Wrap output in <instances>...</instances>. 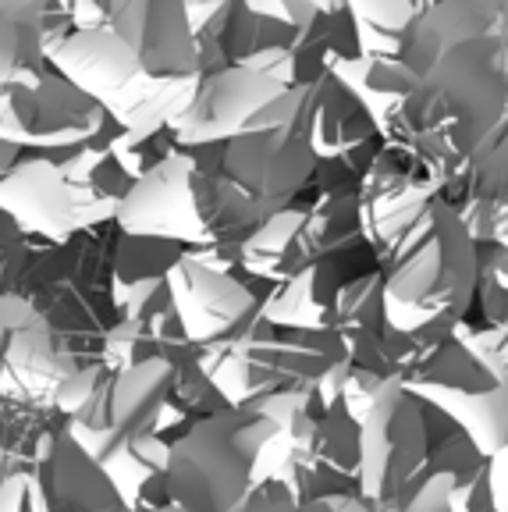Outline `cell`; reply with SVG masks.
<instances>
[{
    "mask_svg": "<svg viewBox=\"0 0 508 512\" xmlns=\"http://www.w3.org/2000/svg\"><path fill=\"white\" fill-rule=\"evenodd\" d=\"M505 128L508 79L501 68V40L484 36L430 64L381 143L445 189L448 178L477 160Z\"/></svg>",
    "mask_w": 508,
    "mask_h": 512,
    "instance_id": "6da1fadb",
    "label": "cell"
},
{
    "mask_svg": "<svg viewBox=\"0 0 508 512\" xmlns=\"http://www.w3.org/2000/svg\"><path fill=\"white\" fill-rule=\"evenodd\" d=\"M114 221L125 235L235 253L267 217L246 203L199 150H171L121 196Z\"/></svg>",
    "mask_w": 508,
    "mask_h": 512,
    "instance_id": "7a4b0ae2",
    "label": "cell"
},
{
    "mask_svg": "<svg viewBox=\"0 0 508 512\" xmlns=\"http://www.w3.org/2000/svg\"><path fill=\"white\" fill-rule=\"evenodd\" d=\"M480 246L459 214L437 196L416 228L381 256V306L388 328L413 338L427 328L459 324L473 310Z\"/></svg>",
    "mask_w": 508,
    "mask_h": 512,
    "instance_id": "3957f363",
    "label": "cell"
},
{
    "mask_svg": "<svg viewBox=\"0 0 508 512\" xmlns=\"http://www.w3.org/2000/svg\"><path fill=\"white\" fill-rule=\"evenodd\" d=\"M270 438L274 427L239 409L203 416L175 441H167L164 466L135 509L231 512L246 498L253 459Z\"/></svg>",
    "mask_w": 508,
    "mask_h": 512,
    "instance_id": "277c9868",
    "label": "cell"
},
{
    "mask_svg": "<svg viewBox=\"0 0 508 512\" xmlns=\"http://www.w3.org/2000/svg\"><path fill=\"white\" fill-rule=\"evenodd\" d=\"M100 384V367H82L32 299L0 292V399L75 416Z\"/></svg>",
    "mask_w": 508,
    "mask_h": 512,
    "instance_id": "5b68a950",
    "label": "cell"
},
{
    "mask_svg": "<svg viewBox=\"0 0 508 512\" xmlns=\"http://www.w3.org/2000/svg\"><path fill=\"white\" fill-rule=\"evenodd\" d=\"M118 128L100 107L43 64L0 89V143L32 150H79ZM121 136V132H118ZM111 143V139H104Z\"/></svg>",
    "mask_w": 508,
    "mask_h": 512,
    "instance_id": "8992f818",
    "label": "cell"
},
{
    "mask_svg": "<svg viewBox=\"0 0 508 512\" xmlns=\"http://www.w3.org/2000/svg\"><path fill=\"white\" fill-rule=\"evenodd\" d=\"M427 448V406L402 392V384H398L359 424L356 495L374 509L395 502L405 484L420 473Z\"/></svg>",
    "mask_w": 508,
    "mask_h": 512,
    "instance_id": "52a82bcc",
    "label": "cell"
},
{
    "mask_svg": "<svg viewBox=\"0 0 508 512\" xmlns=\"http://www.w3.org/2000/svg\"><path fill=\"white\" fill-rule=\"evenodd\" d=\"M0 214L15 224L18 232H29L47 242H68L75 232L114 217L107 207L93 203L86 192L68 185L61 164L43 153L18 160L8 175L0 178Z\"/></svg>",
    "mask_w": 508,
    "mask_h": 512,
    "instance_id": "ba28073f",
    "label": "cell"
},
{
    "mask_svg": "<svg viewBox=\"0 0 508 512\" xmlns=\"http://www.w3.org/2000/svg\"><path fill=\"white\" fill-rule=\"evenodd\" d=\"M281 93L285 86L253 72L246 64H231L214 75H203L189 107L167 125L171 143L175 150H199V146H217L249 136L256 132L263 107L274 104Z\"/></svg>",
    "mask_w": 508,
    "mask_h": 512,
    "instance_id": "9c48e42d",
    "label": "cell"
},
{
    "mask_svg": "<svg viewBox=\"0 0 508 512\" xmlns=\"http://www.w3.org/2000/svg\"><path fill=\"white\" fill-rule=\"evenodd\" d=\"M167 303L182 328L185 345L207 349L242 331L256 317V296L235 274L203 264L196 253H182L164 271Z\"/></svg>",
    "mask_w": 508,
    "mask_h": 512,
    "instance_id": "30bf717a",
    "label": "cell"
},
{
    "mask_svg": "<svg viewBox=\"0 0 508 512\" xmlns=\"http://www.w3.org/2000/svg\"><path fill=\"white\" fill-rule=\"evenodd\" d=\"M359 232L381 256H388L405 235L413 232L416 221L430 210V203L441 196V185L427 178L413 160L402 153L381 150L359 175Z\"/></svg>",
    "mask_w": 508,
    "mask_h": 512,
    "instance_id": "8fae6325",
    "label": "cell"
},
{
    "mask_svg": "<svg viewBox=\"0 0 508 512\" xmlns=\"http://www.w3.org/2000/svg\"><path fill=\"white\" fill-rule=\"evenodd\" d=\"M104 29L132 47L139 68L153 82L199 79L196 40L185 25L182 4H107Z\"/></svg>",
    "mask_w": 508,
    "mask_h": 512,
    "instance_id": "7c38bea8",
    "label": "cell"
},
{
    "mask_svg": "<svg viewBox=\"0 0 508 512\" xmlns=\"http://www.w3.org/2000/svg\"><path fill=\"white\" fill-rule=\"evenodd\" d=\"M306 143H310L313 157L327 160V164H345L352 178L363 171L356 168V157L363 164L374 160L381 150V136H377L374 121L366 118L363 107L345 93L331 75H320L310 86V100H306Z\"/></svg>",
    "mask_w": 508,
    "mask_h": 512,
    "instance_id": "4fadbf2b",
    "label": "cell"
},
{
    "mask_svg": "<svg viewBox=\"0 0 508 512\" xmlns=\"http://www.w3.org/2000/svg\"><path fill=\"white\" fill-rule=\"evenodd\" d=\"M441 200L452 203L466 235L480 249L494 246L508 224V128L477 160H469L459 175L448 178Z\"/></svg>",
    "mask_w": 508,
    "mask_h": 512,
    "instance_id": "5bb4252c",
    "label": "cell"
},
{
    "mask_svg": "<svg viewBox=\"0 0 508 512\" xmlns=\"http://www.w3.org/2000/svg\"><path fill=\"white\" fill-rule=\"evenodd\" d=\"M345 281V256H324L274 285L263 306H256V317L278 331H331L334 296Z\"/></svg>",
    "mask_w": 508,
    "mask_h": 512,
    "instance_id": "9a60e30c",
    "label": "cell"
},
{
    "mask_svg": "<svg viewBox=\"0 0 508 512\" xmlns=\"http://www.w3.org/2000/svg\"><path fill=\"white\" fill-rule=\"evenodd\" d=\"M498 15L501 8L494 4H420L413 25L405 32L402 50H398V61L423 75L448 50L494 36Z\"/></svg>",
    "mask_w": 508,
    "mask_h": 512,
    "instance_id": "2e32d148",
    "label": "cell"
},
{
    "mask_svg": "<svg viewBox=\"0 0 508 512\" xmlns=\"http://www.w3.org/2000/svg\"><path fill=\"white\" fill-rule=\"evenodd\" d=\"M324 72L363 107L381 139L405 100L413 96V89L420 86V75L405 68L398 57H331Z\"/></svg>",
    "mask_w": 508,
    "mask_h": 512,
    "instance_id": "e0dca14e",
    "label": "cell"
},
{
    "mask_svg": "<svg viewBox=\"0 0 508 512\" xmlns=\"http://www.w3.org/2000/svg\"><path fill=\"white\" fill-rule=\"evenodd\" d=\"M356 185L359 178L324 185L317 192V200L310 207H302V228H299L302 264H317L324 256H345V249L363 242Z\"/></svg>",
    "mask_w": 508,
    "mask_h": 512,
    "instance_id": "ac0fdd59",
    "label": "cell"
},
{
    "mask_svg": "<svg viewBox=\"0 0 508 512\" xmlns=\"http://www.w3.org/2000/svg\"><path fill=\"white\" fill-rule=\"evenodd\" d=\"M299 228H302V207H288L278 210L274 217L256 228L239 249H235V264H242V271L263 278L270 285H281L292 274H299L302 267V253H299Z\"/></svg>",
    "mask_w": 508,
    "mask_h": 512,
    "instance_id": "d6986e66",
    "label": "cell"
},
{
    "mask_svg": "<svg viewBox=\"0 0 508 512\" xmlns=\"http://www.w3.org/2000/svg\"><path fill=\"white\" fill-rule=\"evenodd\" d=\"M43 18L47 4H0V89L47 64Z\"/></svg>",
    "mask_w": 508,
    "mask_h": 512,
    "instance_id": "ffe728a7",
    "label": "cell"
},
{
    "mask_svg": "<svg viewBox=\"0 0 508 512\" xmlns=\"http://www.w3.org/2000/svg\"><path fill=\"white\" fill-rule=\"evenodd\" d=\"M420 4L409 0H377V4H349L352 36H356L359 57H398L409 25H413Z\"/></svg>",
    "mask_w": 508,
    "mask_h": 512,
    "instance_id": "44dd1931",
    "label": "cell"
},
{
    "mask_svg": "<svg viewBox=\"0 0 508 512\" xmlns=\"http://www.w3.org/2000/svg\"><path fill=\"white\" fill-rule=\"evenodd\" d=\"M448 512H494L491 488H487V463L462 484H455L448 495Z\"/></svg>",
    "mask_w": 508,
    "mask_h": 512,
    "instance_id": "7402d4cb",
    "label": "cell"
},
{
    "mask_svg": "<svg viewBox=\"0 0 508 512\" xmlns=\"http://www.w3.org/2000/svg\"><path fill=\"white\" fill-rule=\"evenodd\" d=\"M231 512H299V505H295L281 488L263 484V488H249L246 498H242Z\"/></svg>",
    "mask_w": 508,
    "mask_h": 512,
    "instance_id": "603a6c76",
    "label": "cell"
},
{
    "mask_svg": "<svg viewBox=\"0 0 508 512\" xmlns=\"http://www.w3.org/2000/svg\"><path fill=\"white\" fill-rule=\"evenodd\" d=\"M487 488H491L494 512H508V445L487 459Z\"/></svg>",
    "mask_w": 508,
    "mask_h": 512,
    "instance_id": "cb8c5ba5",
    "label": "cell"
},
{
    "mask_svg": "<svg viewBox=\"0 0 508 512\" xmlns=\"http://www.w3.org/2000/svg\"><path fill=\"white\" fill-rule=\"evenodd\" d=\"M299 512H374V505L363 502L356 491H342V495L313 498V502L299 505Z\"/></svg>",
    "mask_w": 508,
    "mask_h": 512,
    "instance_id": "d4e9b609",
    "label": "cell"
},
{
    "mask_svg": "<svg viewBox=\"0 0 508 512\" xmlns=\"http://www.w3.org/2000/svg\"><path fill=\"white\" fill-rule=\"evenodd\" d=\"M494 246H498L501 253H508V224H505V232H501L498 239H494Z\"/></svg>",
    "mask_w": 508,
    "mask_h": 512,
    "instance_id": "484cf974",
    "label": "cell"
},
{
    "mask_svg": "<svg viewBox=\"0 0 508 512\" xmlns=\"http://www.w3.org/2000/svg\"><path fill=\"white\" fill-rule=\"evenodd\" d=\"M505 392H508V356H505Z\"/></svg>",
    "mask_w": 508,
    "mask_h": 512,
    "instance_id": "4316f807",
    "label": "cell"
},
{
    "mask_svg": "<svg viewBox=\"0 0 508 512\" xmlns=\"http://www.w3.org/2000/svg\"><path fill=\"white\" fill-rule=\"evenodd\" d=\"M505 335H508V331H505Z\"/></svg>",
    "mask_w": 508,
    "mask_h": 512,
    "instance_id": "83f0119b",
    "label": "cell"
}]
</instances>
